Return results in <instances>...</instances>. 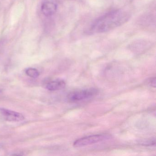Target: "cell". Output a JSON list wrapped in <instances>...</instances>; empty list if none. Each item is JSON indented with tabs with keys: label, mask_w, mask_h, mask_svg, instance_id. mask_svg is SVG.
Here are the masks:
<instances>
[{
	"label": "cell",
	"mask_w": 156,
	"mask_h": 156,
	"mask_svg": "<svg viewBox=\"0 0 156 156\" xmlns=\"http://www.w3.org/2000/svg\"><path fill=\"white\" fill-rule=\"evenodd\" d=\"M129 16L128 12L122 10L110 12L96 20L90 30L95 33L107 32L126 23Z\"/></svg>",
	"instance_id": "1"
},
{
	"label": "cell",
	"mask_w": 156,
	"mask_h": 156,
	"mask_svg": "<svg viewBox=\"0 0 156 156\" xmlns=\"http://www.w3.org/2000/svg\"><path fill=\"white\" fill-rule=\"evenodd\" d=\"M111 135L107 134H96L83 137L76 140L74 142L73 146L75 147H81L88 145L95 144L111 138Z\"/></svg>",
	"instance_id": "2"
},
{
	"label": "cell",
	"mask_w": 156,
	"mask_h": 156,
	"mask_svg": "<svg viewBox=\"0 0 156 156\" xmlns=\"http://www.w3.org/2000/svg\"><path fill=\"white\" fill-rule=\"evenodd\" d=\"M98 94V90L96 88L76 90L69 94L67 96V98L71 102H78L91 98L97 95Z\"/></svg>",
	"instance_id": "3"
},
{
	"label": "cell",
	"mask_w": 156,
	"mask_h": 156,
	"mask_svg": "<svg viewBox=\"0 0 156 156\" xmlns=\"http://www.w3.org/2000/svg\"><path fill=\"white\" fill-rule=\"evenodd\" d=\"M0 112L6 120L19 122L24 119V117L20 113L5 108H1Z\"/></svg>",
	"instance_id": "4"
},
{
	"label": "cell",
	"mask_w": 156,
	"mask_h": 156,
	"mask_svg": "<svg viewBox=\"0 0 156 156\" xmlns=\"http://www.w3.org/2000/svg\"><path fill=\"white\" fill-rule=\"evenodd\" d=\"M57 7V5L54 2H46L42 5V12L45 16H51L56 12Z\"/></svg>",
	"instance_id": "5"
},
{
	"label": "cell",
	"mask_w": 156,
	"mask_h": 156,
	"mask_svg": "<svg viewBox=\"0 0 156 156\" xmlns=\"http://www.w3.org/2000/svg\"><path fill=\"white\" fill-rule=\"evenodd\" d=\"M65 86L66 83L63 80H56L48 83L46 87L50 91H58L64 88Z\"/></svg>",
	"instance_id": "6"
},
{
	"label": "cell",
	"mask_w": 156,
	"mask_h": 156,
	"mask_svg": "<svg viewBox=\"0 0 156 156\" xmlns=\"http://www.w3.org/2000/svg\"><path fill=\"white\" fill-rule=\"evenodd\" d=\"M26 73L28 76L34 78H37L40 75L39 71L35 68H28L26 70Z\"/></svg>",
	"instance_id": "7"
},
{
	"label": "cell",
	"mask_w": 156,
	"mask_h": 156,
	"mask_svg": "<svg viewBox=\"0 0 156 156\" xmlns=\"http://www.w3.org/2000/svg\"><path fill=\"white\" fill-rule=\"evenodd\" d=\"M148 83L151 87H155L156 86V77H152V78L149 79Z\"/></svg>",
	"instance_id": "8"
}]
</instances>
